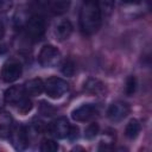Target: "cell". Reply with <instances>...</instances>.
<instances>
[{"label": "cell", "instance_id": "cell-10", "mask_svg": "<svg viewBox=\"0 0 152 152\" xmlns=\"http://www.w3.org/2000/svg\"><path fill=\"white\" fill-rule=\"evenodd\" d=\"M26 91L24 89V86H12L4 93V101L7 104L17 106L21 100L26 97Z\"/></svg>", "mask_w": 152, "mask_h": 152}, {"label": "cell", "instance_id": "cell-25", "mask_svg": "<svg viewBox=\"0 0 152 152\" xmlns=\"http://www.w3.org/2000/svg\"><path fill=\"white\" fill-rule=\"evenodd\" d=\"M83 1H88V0H83Z\"/></svg>", "mask_w": 152, "mask_h": 152}, {"label": "cell", "instance_id": "cell-13", "mask_svg": "<svg viewBox=\"0 0 152 152\" xmlns=\"http://www.w3.org/2000/svg\"><path fill=\"white\" fill-rule=\"evenodd\" d=\"M83 90L86 93H89V94H94V95H97V94H102L104 91V84L97 80V78H94V77H89L88 80L84 81L83 83Z\"/></svg>", "mask_w": 152, "mask_h": 152}, {"label": "cell", "instance_id": "cell-11", "mask_svg": "<svg viewBox=\"0 0 152 152\" xmlns=\"http://www.w3.org/2000/svg\"><path fill=\"white\" fill-rule=\"evenodd\" d=\"M72 31H74V26L71 21L69 19H62L55 26V37L59 42H64L70 38Z\"/></svg>", "mask_w": 152, "mask_h": 152}, {"label": "cell", "instance_id": "cell-14", "mask_svg": "<svg viewBox=\"0 0 152 152\" xmlns=\"http://www.w3.org/2000/svg\"><path fill=\"white\" fill-rule=\"evenodd\" d=\"M140 131H141V125H140L139 120L131 119L125 127V137L129 140H133L139 135Z\"/></svg>", "mask_w": 152, "mask_h": 152}, {"label": "cell", "instance_id": "cell-20", "mask_svg": "<svg viewBox=\"0 0 152 152\" xmlns=\"http://www.w3.org/2000/svg\"><path fill=\"white\" fill-rule=\"evenodd\" d=\"M137 90V78L135 76L131 75L126 80V86H125V93L127 96H132Z\"/></svg>", "mask_w": 152, "mask_h": 152}, {"label": "cell", "instance_id": "cell-8", "mask_svg": "<svg viewBox=\"0 0 152 152\" xmlns=\"http://www.w3.org/2000/svg\"><path fill=\"white\" fill-rule=\"evenodd\" d=\"M129 112L131 107L128 103L124 101H115L109 106L107 110V116L112 122H120L129 114Z\"/></svg>", "mask_w": 152, "mask_h": 152}, {"label": "cell", "instance_id": "cell-1", "mask_svg": "<svg viewBox=\"0 0 152 152\" xmlns=\"http://www.w3.org/2000/svg\"><path fill=\"white\" fill-rule=\"evenodd\" d=\"M102 23V12L97 0L83 1L80 11V27L83 34L91 36L99 31Z\"/></svg>", "mask_w": 152, "mask_h": 152}, {"label": "cell", "instance_id": "cell-21", "mask_svg": "<svg viewBox=\"0 0 152 152\" xmlns=\"http://www.w3.org/2000/svg\"><path fill=\"white\" fill-rule=\"evenodd\" d=\"M76 71V65L74 63L72 59H66L63 65H62V74L64 76H68V77H71Z\"/></svg>", "mask_w": 152, "mask_h": 152}, {"label": "cell", "instance_id": "cell-7", "mask_svg": "<svg viewBox=\"0 0 152 152\" xmlns=\"http://www.w3.org/2000/svg\"><path fill=\"white\" fill-rule=\"evenodd\" d=\"M99 113L97 106L94 103H83L71 112V119L76 122H86L91 120Z\"/></svg>", "mask_w": 152, "mask_h": 152}, {"label": "cell", "instance_id": "cell-24", "mask_svg": "<svg viewBox=\"0 0 152 152\" xmlns=\"http://www.w3.org/2000/svg\"><path fill=\"white\" fill-rule=\"evenodd\" d=\"M122 2H125V4H139L140 0H122Z\"/></svg>", "mask_w": 152, "mask_h": 152}, {"label": "cell", "instance_id": "cell-9", "mask_svg": "<svg viewBox=\"0 0 152 152\" xmlns=\"http://www.w3.org/2000/svg\"><path fill=\"white\" fill-rule=\"evenodd\" d=\"M70 127H71V125L69 124L68 119L64 118V116H61V118H57L56 120H53L50 124L49 132L53 138L64 139V138H68Z\"/></svg>", "mask_w": 152, "mask_h": 152}, {"label": "cell", "instance_id": "cell-16", "mask_svg": "<svg viewBox=\"0 0 152 152\" xmlns=\"http://www.w3.org/2000/svg\"><path fill=\"white\" fill-rule=\"evenodd\" d=\"M71 0H49L50 8L55 14H63L68 11Z\"/></svg>", "mask_w": 152, "mask_h": 152}, {"label": "cell", "instance_id": "cell-12", "mask_svg": "<svg viewBox=\"0 0 152 152\" xmlns=\"http://www.w3.org/2000/svg\"><path fill=\"white\" fill-rule=\"evenodd\" d=\"M24 89L27 95L38 96L44 93V82L40 78H31L24 84Z\"/></svg>", "mask_w": 152, "mask_h": 152}, {"label": "cell", "instance_id": "cell-2", "mask_svg": "<svg viewBox=\"0 0 152 152\" xmlns=\"http://www.w3.org/2000/svg\"><path fill=\"white\" fill-rule=\"evenodd\" d=\"M24 28L28 40L39 42L45 33V19L39 14H33L26 19Z\"/></svg>", "mask_w": 152, "mask_h": 152}, {"label": "cell", "instance_id": "cell-5", "mask_svg": "<svg viewBox=\"0 0 152 152\" xmlns=\"http://www.w3.org/2000/svg\"><path fill=\"white\" fill-rule=\"evenodd\" d=\"M23 74V65L17 59H8L4 63L1 71H0V78L5 83H13Z\"/></svg>", "mask_w": 152, "mask_h": 152}, {"label": "cell", "instance_id": "cell-23", "mask_svg": "<svg viewBox=\"0 0 152 152\" xmlns=\"http://www.w3.org/2000/svg\"><path fill=\"white\" fill-rule=\"evenodd\" d=\"M68 138L70 140H75L78 138V128L77 127H70V131H69V134H68Z\"/></svg>", "mask_w": 152, "mask_h": 152}, {"label": "cell", "instance_id": "cell-15", "mask_svg": "<svg viewBox=\"0 0 152 152\" xmlns=\"http://www.w3.org/2000/svg\"><path fill=\"white\" fill-rule=\"evenodd\" d=\"M12 119L11 116L6 113L0 110V135L6 137L10 134V131L12 128Z\"/></svg>", "mask_w": 152, "mask_h": 152}, {"label": "cell", "instance_id": "cell-18", "mask_svg": "<svg viewBox=\"0 0 152 152\" xmlns=\"http://www.w3.org/2000/svg\"><path fill=\"white\" fill-rule=\"evenodd\" d=\"M15 107H17V110H18L20 114L25 115V114H27L28 112L32 110V108H33V103H32V101L26 96V97H25L24 100H21Z\"/></svg>", "mask_w": 152, "mask_h": 152}, {"label": "cell", "instance_id": "cell-19", "mask_svg": "<svg viewBox=\"0 0 152 152\" xmlns=\"http://www.w3.org/2000/svg\"><path fill=\"white\" fill-rule=\"evenodd\" d=\"M99 133H100V126H99V124H96V122L89 124V125L86 127V129H84V137H86V139H88V140L94 139Z\"/></svg>", "mask_w": 152, "mask_h": 152}, {"label": "cell", "instance_id": "cell-22", "mask_svg": "<svg viewBox=\"0 0 152 152\" xmlns=\"http://www.w3.org/2000/svg\"><path fill=\"white\" fill-rule=\"evenodd\" d=\"M13 6V0H0V13L8 12Z\"/></svg>", "mask_w": 152, "mask_h": 152}, {"label": "cell", "instance_id": "cell-3", "mask_svg": "<svg viewBox=\"0 0 152 152\" xmlns=\"http://www.w3.org/2000/svg\"><path fill=\"white\" fill-rule=\"evenodd\" d=\"M69 90V84L65 80L57 77V76H51L44 82V93L53 100H58L63 97Z\"/></svg>", "mask_w": 152, "mask_h": 152}, {"label": "cell", "instance_id": "cell-6", "mask_svg": "<svg viewBox=\"0 0 152 152\" xmlns=\"http://www.w3.org/2000/svg\"><path fill=\"white\" fill-rule=\"evenodd\" d=\"M8 137L12 146L18 151H24L28 145V133L26 128L21 125H13Z\"/></svg>", "mask_w": 152, "mask_h": 152}, {"label": "cell", "instance_id": "cell-4", "mask_svg": "<svg viewBox=\"0 0 152 152\" xmlns=\"http://www.w3.org/2000/svg\"><path fill=\"white\" fill-rule=\"evenodd\" d=\"M62 59L61 51L51 44L44 45L38 55V62L43 68H53L57 64H59Z\"/></svg>", "mask_w": 152, "mask_h": 152}, {"label": "cell", "instance_id": "cell-17", "mask_svg": "<svg viewBox=\"0 0 152 152\" xmlns=\"http://www.w3.org/2000/svg\"><path fill=\"white\" fill-rule=\"evenodd\" d=\"M59 148L58 144L53 139H43L39 150L42 152H56Z\"/></svg>", "mask_w": 152, "mask_h": 152}]
</instances>
